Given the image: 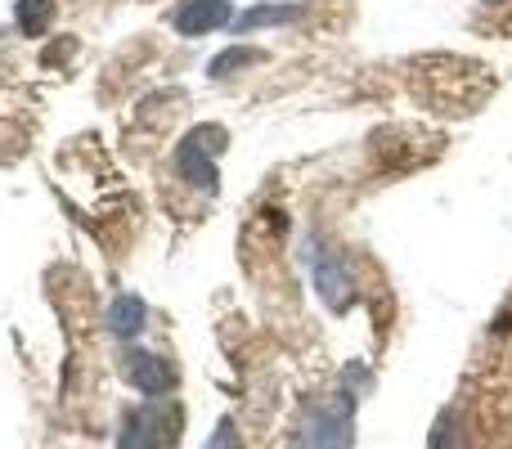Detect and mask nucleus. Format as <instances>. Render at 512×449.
Returning a JSON list of instances; mask_svg holds the SVG:
<instances>
[{
  "label": "nucleus",
  "mask_w": 512,
  "mask_h": 449,
  "mask_svg": "<svg viewBox=\"0 0 512 449\" xmlns=\"http://www.w3.org/2000/svg\"><path fill=\"white\" fill-rule=\"evenodd\" d=\"M310 274H315V288H319V297L328 301V310H351L355 306V292H351V274H346V261L337 252H315L310 256Z\"/></svg>",
  "instance_id": "4"
},
{
  "label": "nucleus",
  "mask_w": 512,
  "mask_h": 449,
  "mask_svg": "<svg viewBox=\"0 0 512 449\" xmlns=\"http://www.w3.org/2000/svg\"><path fill=\"white\" fill-rule=\"evenodd\" d=\"M126 378H131V387L144 391V396H167L171 382H176V369H171L162 355L126 351Z\"/></svg>",
  "instance_id": "5"
},
{
  "label": "nucleus",
  "mask_w": 512,
  "mask_h": 449,
  "mask_svg": "<svg viewBox=\"0 0 512 449\" xmlns=\"http://www.w3.org/2000/svg\"><path fill=\"white\" fill-rule=\"evenodd\" d=\"M221 149H225V131H216V126L194 131L185 144H180V153H176L180 176H185L189 185H198V189H207V194H212V189H216V158H221Z\"/></svg>",
  "instance_id": "3"
},
{
  "label": "nucleus",
  "mask_w": 512,
  "mask_h": 449,
  "mask_svg": "<svg viewBox=\"0 0 512 449\" xmlns=\"http://www.w3.org/2000/svg\"><path fill=\"white\" fill-rule=\"evenodd\" d=\"M180 414L162 405H140L135 414H126L122 423V445L117 449H171L176 445Z\"/></svg>",
  "instance_id": "2"
},
{
  "label": "nucleus",
  "mask_w": 512,
  "mask_h": 449,
  "mask_svg": "<svg viewBox=\"0 0 512 449\" xmlns=\"http://www.w3.org/2000/svg\"><path fill=\"white\" fill-rule=\"evenodd\" d=\"M50 14H54V0H18V27L27 36H41Z\"/></svg>",
  "instance_id": "9"
},
{
  "label": "nucleus",
  "mask_w": 512,
  "mask_h": 449,
  "mask_svg": "<svg viewBox=\"0 0 512 449\" xmlns=\"http://www.w3.org/2000/svg\"><path fill=\"white\" fill-rule=\"evenodd\" d=\"M203 449H243V441H239V432H234L230 418H221V423H216V432L207 436Z\"/></svg>",
  "instance_id": "11"
},
{
  "label": "nucleus",
  "mask_w": 512,
  "mask_h": 449,
  "mask_svg": "<svg viewBox=\"0 0 512 449\" xmlns=\"http://www.w3.org/2000/svg\"><path fill=\"white\" fill-rule=\"evenodd\" d=\"M355 427V396L337 391L333 400H319L301 423V449H351Z\"/></svg>",
  "instance_id": "1"
},
{
  "label": "nucleus",
  "mask_w": 512,
  "mask_h": 449,
  "mask_svg": "<svg viewBox=\"0 0 512 449\" xmlns=\"http://www.w3.org/2000/svg\"><path fill=\"white\" fill-rule=\"evenodd\" d=\"M221 23H230V5L225 0H180V9H176L180 36H203Z\"/></svg>",
  "instance_id": "6"
},
{
  "label": "nucleus",
  "mask_w": 512,
  "mask_h": 449,
  "mask_svg": "<svg viewBox=\"0 0 512 449\" xmlns=\"http://www.w3.org/2000/svg\"><path fill=\"white\" fill-rule=\"evenodd\" d=\"M265 54L261 50H225L221 59L212 63V77H234L230 68H248V63H261Z\"/></svg>",
  "instance_id": "10"
},
{
  "label": "nucleus",
  "mask_w": 512,
  "mask_h": 449,
  "mask_svg": "<svg viewBox=\"0 0 512 449\" xmlns=\"http://www.w3.org/2000/svg\"><path fill=\"white\" fill-rule=\"evenodd\" d=\"M108 328H113L117 337H135L144 328V301L140 297H117L113 306H108Z\"/></svg>",
  "instance_id": "7"
},
{
  "label": "nucleus",
  "mask_w": 512,
  "mask_h": 449,
  "mask_svg": "<svg viewBox=\"0 0 512 449\" xmlns=\"http://www.w3.org/2000/svg\"><path fill=\"white\" fill-rule=\"evenodd\" d=\"M297 18H306V9L301 5H256V9H248V14L234 23V32H252V27H261V23H297Z\"/></svg>",
  "instance_id": "8"
}]
</instances>
